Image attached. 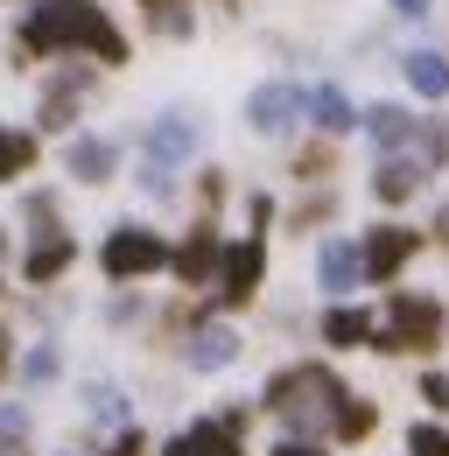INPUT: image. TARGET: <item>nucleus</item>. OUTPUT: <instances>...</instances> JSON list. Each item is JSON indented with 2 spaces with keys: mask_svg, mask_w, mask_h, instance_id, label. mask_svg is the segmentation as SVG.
Segmentation results:
<instances>
[{
  "mask_svg": "<svg viewBox=\"0 0 449 456\" xmlns=\"http://www.w3.org/2000/svg\"><path fill=\"white\" fill-rule=\"evenodd\" d=\"M302 106H309V99H302L295 85H260V92H253V106H246V119H253L260 134H281L288 119L302 113Z\"/></svg>",
  "mask_w": 449,
  "mask_h": 456,
  "instance_id": "7",
  "label": "nucleus"
},
{
  "mask_svg": "<svg viewBox=\"0 0 449 456\" xmlns=\"http://www.w3.org/2000/svg\"><path fill=\"white\" fill-rule=\"evenodd\" d=\"M70 175L106 183V175H112V148H106V141H70Z\"/></svg>",
  "mask_w": 449,
  "mask_h": 456,
  "instance_id": "15",
  "label": "nucleus"
},
{
  "mask_svg": "<svg viewBox=\"0 0 449 456\" xmlns=\"http://www.w3.org/2000/svg\"><path fill=\"white\" fill-rule=\"evenodd\" d=\"M21 267H29V281H56V274L70 267V239H43V246H36Z\"/></svg>",
  "mask_w": 449,
  "mask_h": 456,
  "instance_id": "19",
  "label": "nucleus"
},
{
  "mask_svg": "<svg viewBox=\"0 0 449 456\" xmlns=\"http://www.w3.org/2000/svg\"><path fill=\"white\" fill-rule=\"evenodd\" d=\"M211 267H218V239H211V225H204V232H190V239H183V253H176V274H183V281H204Z\"/></svg>",
  "mask_w": 449,
  "mask_h": 456,
  "instance_id": "10",
  "label": "nucleus"
},
{
  "mask_svg": "<svg viewBox=\"0 0 449 456\" xmlns=\"http://www.w3.org/2000/svg\"><path fill=\"white\" fill-rule=\"evenodd\" d=\"M99 260H106V274H112V281H134V274H155L168 253H162V239H155V232L119 225V232L106 239V253H99Z\"/></svg>",
  "mask_w": 449,
  "mask_h": 456,
  "instance_id": "4",
  "label": "nucleus"
},
{
  "mask_svg": "<svg viewBox=\"0 0 449 456\" xmlns=\"http://www.w3.org/2000/svg\"><path fill=\"white\" fill-rule=\"evenodd\" d=\"M0 456H29V407L0 400Z\"/></svg>",
  "mask_w": 449,
  "mask_h": 456,
  "instance_id": "18",
  "label": "nucleus"
},
{
  "mask_svg": "<svg viewBox=\"0 0 449 456\" xmlns=\"http://www.w3.org/2000/svg\"><path fill=\"white\" fill-rule=\"evenodd\" d=\"M239 428H246L239 414H232V421H204V428L176 436V443H168L162 456H239Z\"/></svg>",
  "mask_w": 449,
  "mask_h": 456,
  "instance_id": "6",
  "label": "nucleus"
},
{
  "mask_svg": "<svg viewBox=\"0 0 449 456\" xmlns=\"http://www.w3.org/2000/svg\"><path fill=\"white\" fill-rule=\"evenodd\" d=\"M365 126H372V141H380V148H400V141H414V119L400 113V106H372V113H365Z\"/></svg>",
  "mask_w": 449,
  "mask_h": 456,
  "instance_id": "17",
  "label": "nucleus"
},
{
  "mask_svg": "<svg viewBox=\"0 0 449 456\" xmlns=\"http://www.w3.org/2000/svg\"><path fill=\"white\" fill-rule=\"evenodd\" d=\"M316 274H323V288H337V295H344V288H358L365 260H358V253H351L344 239H331V246H323V267H316Z\"/></svg>",
  "mask_w": 449,
  "mask_h": 456,
  "instance_id": "11",
  "label": "nucleus"
},
{
  "mask_svg": "<svg viewBox=\"0 0 449 456\" xmlns=\"http://www.w3.org/2000/svg\"><path fill=\"white\" fill-rule=\"evenodd\" d=\"M323 338H331V344H365V338H372V316H365V309H331Z\"/></svg>",
  "mask_w": 449,
  "mask_h": 456,
  "instance_id": "20",
  "label": "nucleus"
},
{
  "mask_svg": "<svg viewBox=\"0 0 449 456\" xmlns=\"http://www.w3.org/2000/svg\"><path fill=\"white\" fill-rule=\"evenodd\" d=\"M407 456H449V436L443 428H414V436H407Z\"/></svg>",
  "mask_w": 449,
  "mask_h": 456,
  "instance_id": "24",
  "label": "nucleus"
},
{
  "mask_svg": "<svg viewBox=\"0 0 449 456\" xmlns=\"http://www.w3.org/2000/svg\"><path fill=\"white\" fill-rule=\"evenodd\" d=\"M21 372H29V379H50V372H56V351H29Z\"/></svg>",
  "mask_w": 449,
  "mask_h": 456,
  "instance_id": "25",
  "label": "nucleus"
},
{
  "mask_svg": "<svg viewBox=\"0 0 449 456\" xmlns=\"http://www.w3.org/2000/svg\"><path fill=\"white\" fill-rule=\"evenodd\" d=\"M260 267H267V253H260V239H246V246H232V253H218V295L224 302H246L253 288H260Z\"/></svg>",
  "mask_w": 449,
  "mask_h": 456,
  "instance_id": "5",
  "label": "nucleus"
},
{
  "mask_svg": "<svg viewBox=\"0 0 449 456\" xmlns=\"http://www.w3.org/2000/svg\"><path fill=\"white\" fill-rule=\"evenodd\" d=\"M443 338V309L429 295H393V330L380 338V351H436Z\"/></svg>",
  "mask_w": 449,
  "mask_h": 456,
  "instance_id": "3",
  "label": "nucleus"
},
{
  "mask_svg": "<svg viewBox=\"0 0 449 456\" xmlns=\"http://www.w3.org/2000/svg\"><path fill=\"white\" fill-rule=\"evenodd\" d=\"M372 190H380V204H400V197H414V190H421V169H414V162H380Z\"/></svg>",
  "mask_w": 449,
  "mask_h": 456,
  "instance_id": "14",
  "label": "nucleus"
},
{
  "mask_svg": "<svg viewBox=\"0 0 449 456\" xmlns=\"http://www.w3.org/2000/svg\"><path fill=\"white\" fill-rule=\"evenodd\" d=\"M407 253H414V232L387 225V232H372V239H365V253H358V260H365V274H372V281H387V274L407 267Z\"/></svg>",
  "mask_w": 449,
  "mask_h": 456,
  "instance_id": "8",
  "label": "nucleus"
},
{
  "mask_svg": "<svg viewBox=\"0 0 449 456\" xmlns=\"http://www.w3.org/2000/svg\"><path fill=\"white\" fill-rule=\"evenodd\" d=\"M274 456H323V450H309V443H288V450H274Z\"/></svg>",
  "mask_w": 449,
  "mask_h": 456,
  "instance_id": "30",
  "label": "nucleus"
},
{
  "mask_svg": "<svg viewBox=\"0 0 449 456\" xmlns=\"http://www.w3.org/2000/svg\"><path fill=\"white\" fill-rule=\"evenodd\" d=\"M232 358H239V338H232V330H204V338L190 344V365H197V372H218Z\"/></svg>",
  "mask_w": 449,
  "mask_h": 456,
  "instance_id": "13",
  "label": "nucleus"
},
{
  "mask_svg": "<svg viewBox=\"0 0 449 456\" xmlns=\"http://www.w3.org/2000/svg\"><path fill=\"white\" fill-rule=\"evenodd\" d=\"M393 7H400L407 21H421V14H429V0H393Z\"/></svg>",
  "mask_w": 449,
  "mask_h": 456,
  "instance_id": "29",
  "label": "nucleus"
},
{
  "mask_svg": "<svg viewBox=\"0 0 449 456\" xmlns=\"http://www.w3.org/2000/svg\"><path fill=\"white\" fill-rule=\"evenodd\" d=\"M29 162H36V134H0V183H14Z\"/></svg>",
  "mask_w": 449,
  "mask_h": 456,
  "instance_id": "21",
  "label": "nucleus"
},
{
  "mask_svg": "<svg viewBox=\"0 0 449 456\" xmlns=\"http://www.w3.org/2000/svg\"><path fill=\"white\" fill-rule=\"evenodd\" d=\"M155 7H168V0H148V14H155Z\"/></svg>",
  "mask_w": 449,
  "mask_h": 456,
  "instance_id": "33",
  "label": "nucleus"
},
{
  "mask_svg": "<svg viewBox=\"0 0 449 456\" xmlns=\"http://www.w3.org/2000/svg\"><path fill=\"white\" fill-rule=\"evenodd\" d=\"M372 421H380V414H372L365 400H344V407L331 414V428H337V436H351V443H358V436H372Z\"/></svg>",
  "mask_w": 449,
  "mask_h": 456,
  "instance_id": "23",
  "label": "nucleus"
},
{
  "mask_svg": "<svg viewBox=\"0 0 449 456\" xmlns=\"http://www.w3.org/2000/svg\"><path fill=\"white\" fill-rule=\"evenodd\" d=\"M21 43H29V50H43V57H56V50H85V57H106V63L127 57L119 28H112L92 0H43V7L29 14Z\"/></svg>",
  "mask_w": 449,
  "mask_h": 456,
  "instance_id": "1",
  "label": "nucleus"
},
{
  "mask_svg": "<svg viewBox=\"0 0 449 456\" xmlns=\"http://www.w3.org/2000/svg\"><path fill=\"white\" fill-rule=\"evenodd\" d=\"M197 148V126L190 119H155L148 126V162H183Z\"/></svg>",
  "mask_w": 449,
  "mask_h": 456,
  "instance_id": "9",
  "label": "nucleus"
},
{
  "mask_svg": "<svg viewBox=\"0 0 449 456\" xmlns=\"http://www.w3.org/2000/svg\"><path fill=\"white\" fill-rule=\"evenodd\" d=\"M421 148H429L436 162H449V126H421Z\"/></svg>",
  "mask_w": 449,
  "mask_h": 456,
  "instance_id": "26",
  "label": "nucleus"
},
{
  "mask_svg": "<svg viewBox=\"0 0 449 456\" xmlns=\"http://www.w3.org/2000/svg\"><path fill=\"white\" fill-rule=\"evenodd\" d=\"M0 372H7V338H0Z\"/></svg>",
  "mask_w": 449,
  "mask_h": 456,
  "instance_id": "32",
  "label": "nucleus"
},
{
  "mask_svg": "<svg viewBox=\"0 0 449 456\" xmlns=\"http://www.w3.org/2000/svg\"><path fill=\"white\" fill-rule=\"evenodd\" d=\"M436 239H443V246H449V204H443V218H436Z\"/></svg>",
  "mask_w": 449,
  "mask_h": 456,
  "instance_id": "31",
  "label": "nucleus"
},
{
  "mask_svg": "<svg viewBox=\"0 0 449 456\" xmlns=\"http://www.w3.org/2000/svg\"><path fill=\"white\" fill-rule=\"evenodd\" d=\"M78 92H85V70H78V77H63L50 99H43V126H70V106H78Z\"/></svg>",
  "mask_w": 449,
  "mask_h": 456,
  "instance_id": "22",
  "label": "nucleus"
},
{
  "mask_svg": "<svg viewBox=\"0 0 449 456\" xmlns=\"http://www.w3.org/2000/svg\"><path fill=\"white\" fill-rule=\"evenodd\" d=\"M112 456H141V436H134V428H127V436H119V443H112Z\"/></svg>",
  "mask_w": 449,
  "mask_h": 456,
  "instance_id": "28",
  "label": "nucleus"
},
{
  "mask_svg": "<svg viewBox=\"0 0 449 456\" xmlns=\"http://www.w3.org/2000/svg\"><path fill=\"white\" fill-rule=\"evenodd\" d=\"M309 113H316V126H323V134H344V126H358L351 99H344V92H331V85H323V92L309 99Z\"/></svg>",
  "mask_w": 449,
  "mask_h": 456,
  "instance_id": "16",
  "label": "nucleus"
},
{
  "mask_svg": "<svg viewBox=\"0 0 449 456\" xmlns=\"http://www.w3.org/2000/svg\"><path fill=\"white\" fill-rule=\"evenodd\" d=\"M421 400H429V407H449V379H443V372H429V379H421Z\"/></svg>",
  "mask_w": 449,
  "mask_h": 456,
  "instance_id": "27",
  "label": "nucleus"
},
{
  "mask_svg": "<svg viewBox=\"0 0 449 456\" xmlns=\"http://www.w3.org/2000/svg\"><path fill=\"white\" fill-rule=\"evenodd\" d=\"M331 400H344V387H337L323 365H295V372H281L274 387H267V407L288 414L295 428H316V421L331 414Z\"/></svg>",
  "mask_w": 449,
  "mask_h": 456,
  "instance_id": "2",
  "label": "nucleus"
},
{
  "mask_svg": "<svg viewBox=\"0 0 449 456\" xmlns=\"http://www.w3.org/2000/svg\"><path fill=\"white\" fill-rule=\"evenodd\" d=\"M407 85H414L421 99H443V92H449V63L436 57V50H421V57H407Z\"/></svg>",
  "mask_w": 449,
  "mask_h": 456,
  "instance_id": "12",
  "label": "nucleus"
}]
</instances>
